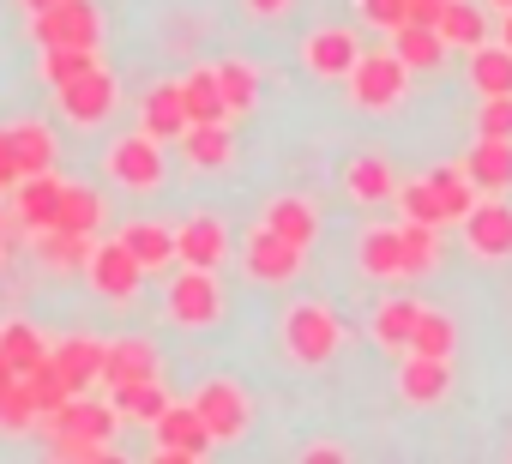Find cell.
I'll list each match as a JSON object with an SVG mask.
<instances>
[{
	"instance_id": "cell-1",
	"label": "cell",
	"mask_w": 512,
	"mask_h": 464,
	"mask_svg": "<svg viewBox=\"0 0 512 464\" xmlns=\"http://www.w3.org/2000/svg\"><path fill=\"white\" fill-rule=\"evenodd\" d=\"M284 350L302 362V368H326L338 350H344V320L326 308V302H296L284 314Z\"/></svg>"
},
{
	"instance_id": "cell-2",
	"label": "cell",
	"mask_w": 512,
	"mask_h": 464,
	"mask_svg": "<svg viewBox=\"0 0 512 464\" xmlns=\"http://www.w3.org/2000/svg\"><path fill=\"white\" fill-rule=\"evenodd\" d=\"M31 25H37L31 37L43 49H97L103 43V19H97L91 0H55V7L31 13Z\"/></svg>"
},
{
	"instance_id": "cell-3",
	"label": "cell",
	"mask_w": 512,
	"mask_h": 464,
	"mask_svg": "<svg viewBox=\"0 0 512 464\" xmlns=\"http://www.w3.org/2000/svg\"><path fill=\"white\" fill-rule=\"evenodd\" d=\"M410 91V67L386 49V55H356L350 67V103L356 109H398Z\"/></svg>"
},
{
	"instance_id": "cell-4",
	"label": "cell",
	"mask_w": 512,
	"mask_h": 464,
	"mask_svg": "<svg viewBox=\"0 0 512 464\" xmlns=\"http://www.w3.org/2000/svg\"><path fill=\"white\" fill-rule=\"evenodd\" d=\"M103 169H109V181L127 187V193H151V187H163V175H169V169H163V139H151V133H127V139L109 145Z\"/></svg>"
},
{
	"instance_id": "cell-5",
	"label": "cell",
	"mask_w": 512,
	"mask_h": 464,
	"mask_svg": "<svg viewBox=\"0 0 512 464\" xmlns=\"http://www.w3.org/2000/svg\"><path fill=\"white\" fill-rule=\"evenodd\" d=\"M163 314H169L175 326H187V332H205V326L223 314L217 272H199V266L175 272V278H169V296H163Z\"/></svg>"
},
{
	"instance_id": "cell-6",
	"label": "cell",
	"mask_w": 512,
	"mask_h": 464,
	"mask_svg": "<svg viewBox=\"0 0 512 464\" xmlns=\"http://www.w3.org/2000/svg\"><path fill=\"white\" fill-rule=\"evenodd\" d=\"M458 229H464V248H470L476 260H512V205L476 199V205L458 217Z\"/></svg>"
},
{
	"instance_id": "cell-7",
	"label": "cell",
	"mask_w": 512,
	"mask_h": 464,
	"mask_svg": "<svg viewBox=\"0 0 512 464\" xmlns=\"http://www.w3.org/2000/svg\"><path fill=\"white\" fill-rule=\"evenodd\" d=\"M193 410L205 416L211 440H241L247 422H253V404H247V392H241L235 380H205V386L193 392Z\"/></svg>"
},
{
	"instance_id": "cell-8",
	"label": "cell",
	"mask_w": 512,
	"mask_h": 464,
	"mask_svg": "<svg viewBox=\"0 0 512 464\" xmlns=\"http://www.w3.org/2000/svg\"><path fill=\"white\" fill-rule=\"evenodd\" d=\"M157 458H169V464H181V458H205L217 440H211V428H205V416L193 410V404H169L157 422Z\"/></svg>"
},
{
	"instance_id": "cell-9",
	"label": "cell",
	"mask_w": 512,
	"mask_h": 464,
	"mask_svg": "<svg viewBox=\"0 0 512 464\" xmlns=\"http://www.w3.org/2000/svg\"><path fill=\"white\" fill-rule=\"evenodd\" d=\"M241 260H247V278H260V284H290V278L302 272V248H296V242H284L272 223H260V229L247 236Z\"/></svg>"
},
{
	"instance_id": "cell-10",
	"label": "cell",
	"mask_w": 512,
	"mask_h": 464,
	"mask_svg": "<svg viewBox=\"0 0 512 464\" xmlns=\"http://www.w3.org/2000/svg\"><path fill=\"white\" fill-rule=\"evenodd\" d=\"M55 97H61V115H67V121L97 127V121H109V109H115V73H109V67H91V73L55 85Z\"/></svg>"
},
{
	"instance_id": "cell-11",
	"label": "cell",
	"mask_w": 512,
	"mask_h": 464,
	"mask_svg": "<svg viewBox=\"0 0 512 464\" xmlns=\"http://www.w3.org/2000/svg\"><path fill=\"white\" fill-rule=\"evenodd\" d=\"M85 278H91V290L97 296H109V302H127L139 284H145V266L127 254V242L115 236V242H97L91 248V266H85Z\"/></svg>"
},
{
	"instance_id": "cell-12",
	"label": "cell",
	"mask_w": 512,
	"mask_h": 464,
	"mask_svg": "<svg viewBox=\"0 0 512 464\" xmlns=\"http://www.w3.org/2000/svg\"><path fill=\"white\" fill-rule=\"evenodd\" d=\"M43 428H49V434H91V440H115L121 410H115V404H97V398H85V392H73V398H61L55 410H43Z\"/></svg>"
},
{
	"instance_id": "cell-13",
	"label": "cell",
	"mask_w": 512,
	"mask_h": 464,
	"mask_svg": "<svg viewBox=\"0 0 512 464\" xmlns=\"http://www.w3.org/2000/svg\"><path fill=\"white\" fill-rule=\"evenodd\" d=\"M175 260L181 266H199V272H217L229 260V229H223V217H211V211L187 217L175 229Z\"/></svg>"
},
{
	"instance_id": "cell-14",
	"label": "cell",
	"mask_w": 512,
	"mask_h": 464,
	"mask_svg": "<svg viewBox=\"0 0 512 464\" xmlns=\"http://www.w3.org/2000/svg\"><path fill=\"white\" fill-rule=\"evenodd\" d=\"M193 127V115H187V103H181V79H163V85H151L145 91V103H139V133H151V139H181Z\"/></svg>"
},
{
	"instance_id": "cell-15",
	"label": "cell",
	"mask_w": 512,
	"mask_h": 464,
	"mask_svg": "<svg viewBox=\"0 0 512 464\" xmlns=\"http://www.w3.org/2000/svg\"><path fill=\"white\" fill-rule=\"evenodd\" d=\"M0 157L19 169V181L25 175H43V169H55V133L43 121H19V127L0 133Z\"/></svg>"
},
{
	"instance_id": "cell-16",
	"label": "cell",
	"mask_w": 512,
	"mask_h": 464,
	"mask_svg": "<svg viewBox=\"0 0 512 464\" xmlns=\"http://www.w3.org/2000/svg\"><path fill=\"white\" fill-rule=\"evenodd\" d=\"M61 193H67V181L55 175V169H43V175H25L19 187H13V205H19V223L31 229H55V217H61Z\"/></svg>"
},
{
	"instance_id": "cell-17",
	"label": "cell",
	"mask_w": 512,
	"mask_h": 464,
	"mask_svg": "<svg viewBox=\"0 0 512 464\" xmlns=\"http://www.w3.org/2000/svg\"><path fill=\"white\" fill-rule=\"evenodd\" d=\"M356 55H362L356 31H338V25H326V31H314V37L302 43V61H308L314 79H350Z\"/></svg>"
},
{
	"instance_id": "cell-18",
	"label": "cell",
	"mask_w": 512,
	"mask_h": 464,
	"mask_svg": "<svg viewBox=\"0 0 512 464\" xmlns=\"http://www.w3.org/2000/svg\"><path fill=\"white\" fill-rule=\"evenodd\" d=\"M452 392V356H416L398 368V398L404 404H440Z\"/></svg>"
},
{
	"instance_id": "cell-19",
	"label": "cell",
	"mask_w": 512,
	"mask_h": 464,
	"mask_svg": "<svg viewBox=\"0 0 512 464\" xmlns=\"http://www.w3.org/2000/svg\"><path fill=\"white\" fill-rule=\"evenodd\" d=\"M163 368L151 338H115L103 344V386H127V380H151Z\"/></svg>"
},
{
	"instance_id": "cell-20",
	"label": "cell",
	"mask_w": 512,
	"mask_h": 464,
	"mask_svg": "<svg viewBox=\"0 0 512 464\" xmlns=\"http://www.w3.org/2000/svg\"><path fill=\"white\" fill-rule=\"evenodd\" d=\"M458 169L476 181V193H506L512 187V139H476Z\"/></svg>"
},
{
	"instance_id": "cell-21",
	"label": "cell",
	"mask_w": 512,
	"mask_h": 464,
	"mask_svg": "<svg viewBox=\"0 0 512 464\" xmlns=\"http://www.w3.org/2000/svg\"><path fill=\"white\" fill-rule=\"evenodd\" d=\"M181 157H187L193 169H229V163H235V133H229V121H193V127L181 133Z\"/></svg>"
},
{
	"instance_id": "cell-22",
	"label": "cell",
	"mask_w": 512,
	"mask_h": 464,
	"mask_svg": "<svg viewBox=\"0 0 512 464\" xmlns=\"http://www.w3.org/2000/svg\"><path fill=\"white\" fill-rule=\"evenodd\" d=\"M49 362L67 380V392H85L91 380H103V338H67L49 350Z\"/></svg>"
},
{
	"instance_id": "cell-23",
	"label": "cell",
	"mask_w": 512,
	"mask_h": 464,
	"mask_svg": "<svg viewBox=\"0 0 512 464\" xmlns=\"http://www.w3.org/2000/svg\"><path fill=\"white\" fill-rule=\"evenodd\" d=\"M260 223H272L278 236H284V242H296V248H314V242H320V211H314L302 193H284V199H272Z\"/></svg>"
},
{
	"instance_id": "cell-24",
	"label": "cell",
	"mask_w": 512,
	"mask_h": 464,
	"mask_svg": "<svg viewBox=\"0 0 512 464\" xmlns=\"http://www.w3.org/2000/svg\"><path fill=\"white\" fill-rule=\"evenodd\" d=\"M392 55H398L410 73H434V67L446 61V43H440V31H434V25L404 19V25H392Z\"/></svg>"
},
{
	"instance_id": "cell-25",
	"label": "cell",
	"mask_w": 512,
	"mask_h": 464,
	"mask_svg": "<svg viewBox=\"0 0 512 464\" xmlns=\"http://www.w3.org/2000/svg\"><path fill=\"white\" fill-rule=\"evenodd\" d=\"M121 242H127V254H133L145 272H163V266H175V229H169V223H151V217H139V223H127V229H121Z\"/></svg>"
},
{
	"instance_id": "cell-26",
	"label": "cell",
	"mask_w": 512,
	"mask_h": 464,
	"mask_svg": "<svg viewBox=\"0 0 512 464\" xmlns=\"http://www.w3.org/2000/svg\"><path fill=\"white\" fill-rule=\"evenodd\" d=\"M356 260H362V272L380 278V284L410 278V272H404V242H398V229H368V236L356 242Z\"/></svg>"
},
{
	"instance_id": "cell-27",
	"label": "cell",
	"mask_w": 512,
	"mask_h": 464,
	"mask_svg": "<svg viewBox=\"0 0 512 464\" xmlns=\"http://www.w3.org/2000/svg\"><path fill=\"white\" fill-rule=\"evenodd\" d=\"M109 404L121 410V422H157V416L169 410V392H163V380L151 374V380H127V386H109Z\"/></svg>"
},
{
	"instance_id": "cell-28",
	"label": "cell",
	"mask_w": 512,
	"mask_h": 464,
	"mask_svg": "<svg viewBox=\"0 0 512 464\" xmlns=\"http://www.w3.org/2000/svg\"><path fill=\"white\" fill-rule=\"evenodd\" d=\"M0 362H13L19 374H31V368L49 362V338L31 320H7V326H0Z\"/></svg>"
},
{
	"instance_id": "cell-29",
	"label": "cell",
	"mask_w": 512,
	"mask_h": 464,
	"mask_svg": "<svg viewBox=\"0 0 512 464\" xmlns=\"http://www.w3.org/2000/svg\"><path fill=\"white\" fill-rule=\"evenodd\" d=\"M470 85H476L482 97H512V49H506V43L470 49Z\"/></svg>"
},
{
	"instance_id": "cell-30",
	"label": "cell",
	"mask_w": 512,
	"mask_h": 464,
	"mask_svg": "<svg viewBox=\"0 0 512 464\" xmlns=\"http://www.w3.org/2000/svg\"><path fill=\"white\" fill-rule=\"evenodd\" d=\"M434 31H440L446 49H482L488 43V19L470 7V0H446V13L434 19Z\"/></svg>"
},
{
	"instance_id": "cell-31",
	"label": "cell",
	"mask_w": 512,
	"mask_h": 464,
	"mask_svg": "<svg viewBox=\"0 0 512 464\" xmlns=\"http://www.w3.org/2000/svg\"><path fill=\"white\" fill-rule=\"evenodd\" d=\"M217 91H223L229 121L247 115L253 103H260V67H253V61H217Z\"/></svg>"
},
{
	"instance_id": "cell-32",
	"label": "cell",
	"mask_w": 512,
	"mask_h": 464,
	"mask_svg": "<svg viewBox=\"0 0 512 464\" xmlns=\"http://www.w3.org/2000/svg\"><path fill=\"white\" fill-rule=\"evenodd\" d=\"M344 187H350V199H362V205H380V199H392V193H398V181H392V163H386V157H356V163L344 169Z\"/></svg>"
},
{
	"instance_id": "cell-33",
	"label": "cell",
	"mask_w": 512,
	"mask_h": 464,
	"mask_svg": "<svg viewBox=\"0 0 512 464\" xmlns=\"http://www.w3.org/2000/svg\"><path fill=\"white\" fill-rule=\"evenodd\" d=\"M392 199L404 205V223H428V229H446V223H452V211H446V199L434 193L428 175H422V181H398Z\"/></svg>"
},
{
	"instance_id": "cell-34",
	"label": "cell",
	"mask_w": 512,
	"mask_h": 464,
	"mask_svg": "<svg viewBox=\"0 0 512 464\" xmlns=\"http://www.w3.org/2000/svg\"><path fill=\"white\" fill-rule=\"evenodd\" d=\"M91 236H73V229H37V254L49 260V266H61V272H85L91 266Z\"/></svg>"
},
{
	"instance_id": "cell-35",
	"label": "cell",
	"mask_w": 512,
	"mask_h": 464,
	"mask_svg": "<svg viewBox=\"0 0 512 464\" xmlns=\"http://www.w3.org/2000/svg\"><path fill=\"white\" fill-rule=\"evenodd\" d=\"M181 103H187L193 121H229L223 91H217V67H193V73L181 79Z\"/></svg>"
},
{
	"instance_id": "cell-36",
	"label": "cell",
	"mask_w": 512,
	"mask_h": 464,
	"mask_svg": "<svg viewBox=\"0 0 512 464\" xmlns=\"http://www.w3.org/2000/svg\"><path fill=\"white\" fill-rule=\"evenodd\" d=\"M97 223H103V193H97V187H73V181H67L55 229H73V236H97Z\"/></svg>"
},
{
	"instance_id": "cell-37",
	"label": "cell",
	"mask_w": 512,
	"mask_h": 464,
	"mask_svg": "<svg viewBox=\"0 0 512 464\" xmlns=\"http://www.w3.org/2000/svg\"><path fill=\"white\" fill-rule=\"evenodd\" d=\"M416 302L410 296H392V302H380L374 308V338L386 344V350H410V332H416Z\"/></svg>"
},
{
	"instance_id": "cell-38",
	"label": "cell",
	"mask_w": 512,
	"mask_h": 464,
	"mask_svg": "<svg viewBox=\"0 0 512 464\" xmlns=\"http://www.w3.org/2000/svg\"><path fill=\"white\" fill-rule=\"evenodd\" d=\"M410 350H416V356H452V350H458V326H452V314L422 308V314H416V332H410Z\"/></svg>"
},
{
	"instance_id": "cell-39",
	"label": "cell",
	"mask_w": 512,
	"mask_h": 464,
	"mask_svg": "<svg viewBox=\"0 0 512 464\" xmlns=\"http://www.w3.org/2000/svg\"><path fill=\"white\" fill-rule=\"evenodd\" d=\"M398 242H404V272H410V278H428V272L440 266V229H428V223H404V229H398Z\"/></svg>"
},
{
	"instance_id": "cell-40",
	"label": "cell",
	"mask_w": 512,
	"mask_h": 464,
	"mask_svg": "<svg viewBox=\"0 0 512 464\" xmlns=\"http://www.w3.org/2000/svg\"><path fill=\"white\" fill-rule=\"evenodd\" d=\"M428 181H434V193L446 199V211H452V223L476 205V181L458 169V163H440V169H428Z\"/></svg>"
},
{
	"instance_id": "cell-41",
	"label": "cell",
	"mask_w": 512,
	"mask_h": 464,
	"mask_svg": "<svg viewBox=\"0 0 512 464\" xmlns=\"http://www.w3.org/2000/svg\"><path fill=\"white\" fill-rule=\"evenodd\" d=\"M91 67H103L97 49H43V79H49V85H67V79H79V73H91Z\"/></svg>"
},
{
	"instance_id": "cell-42",
	"label": "cell",
	"mask_w": 512,
	"mask_h": 464,
	"mask_svg": "<svg viewBox=\"0 0 512 464\" xmlns=\"http://www.w3.org/2000/svg\"><path fill=\"white\" fill-rule=\"evenodd\" d=\"M37 422V404H31V386H25V374L0 392V428H31Z\"/></svg>"
},
{
	"instance_id": "cell-43",
	"label": "cell",
	"mask_w": 512,
	"mask_h": 464,
	"mask_svg": "<svg viewBox=\"0 0 512 464\" xmlns=\"http://www.w3.org/2000/svg\"><path fill=\"white\" fill-rule=\"evenodd\" d=\"M476 133H482V139H512V97H482Z\"/></svg>"
},
{
	"instance_id": "cell-44",
	"label": "cell",
	"mask_w": 512,
	"mask_h": 464,
	"mask_svg": "<svg viewBox=\"0 0 512 464\" xmlns=\"http://www.w3.org/2000/svg\"><path fill=\"white\" fill-rule=\"evenodd\" d=\"M55 458L97 464V458H109V440H91V434H55Z\"/></svg>"
},
{
	"instance_id": "cell-45",
	"label": "cell",
	"mask_w": 512,
	"mask_h": 464,
	"mask_svg": "<svg viewBox=\"0 0 512 464\" xmlns=\"http://www.w3.org/2000/svg\"><path fill=\"white\" fill-rule=\"evenodd\" d=\"M362 13H368V25L392 31V25H404V0H362Z\"/></svg>"
},
{
	"instance_id": "cell-46",
	"label": "cell",
	"mask_w": 512,
	"mask_h": 464,
	"mask_svg": "<svg viewBox=\"0 0 512 464\" xmlns=\"http://www.w3.org/2000/svg\"><path fill=\"white\" fill-rule=\"evenodd\" d=\"M446 13V0H404V19H416V25H434Z\"/></svg>"
},
{
	"instance_id": "cell-47",
	"label": "cell",
	"mask_w": 512,
	"mask_h": 464,
	"mask_svg": "<svg viewBox=\"0 0 512 464\" xmlns=\"http://www.w3.org/2000/svg\"><path fill=\"white\" fill-rule=\"evenodd\" d=\"M290 7H296V0H247V13H253V19H284Z\"/></svg>"
},
{
	"instance_id": "cell-48",
	"label": "cell",
	"mask_w": 512,
	"mask_h": 464,
	"mask_svg": "<svg viewBox=\"0 0 512 464\" xmlns=\"http://www.w3.org/2000/svg\"><path fill=\"white\" fill-rule=\"evenodd\" d=\"M302 458H308V464H338V458H344V446H308Z\"/></svg>"
},
{
	"instance_id": "cell-49",
	"label": "cell",
	"mask_w": 512,
	"mask_h": 464,
	"mask_svg": "<svg viewBox=\"0 0 512 464\" xmlns=\"http://www.w3.org/2000/svg\"><path fill=\"white\" fill-rule=\"evenodd\" d=\"M7 187H19V169H13L7 157H0V193H7Z\"/></svg>"
},
{
	"instance_id": "cell-50",
	"label": "cell",
	"mask_w": 512,
	"mask_h": 464,
	"mask_svg": "<svg viewBox=\"0 0 512 464\" xmlns=\"http://www.w3.org/2000/svg\"><path fill=\"white\" fill-rule=\"evenodd\" d=\"M500 43H506V49H512V7H506V13H500Z\"/></svg>"
},
{
	"instance_id": "cell-51",
	"label": "cell",
	"mask_w": 512,
	"mask_h": 464,
	"mask_svg": "<svg viewBox=\"0 0 512 464\" xmlns=\"http://www.w3.org/2000/svg\"><path fill=\"white\" fill-rule=\"evenodd\" d=\"M25 7H31V13H43V7H55V0H25Z\"/></svg>"
},
{
	"instance_id": "cell-52",
	"label": "cell",
	"mask_w": 512,
	"mask_h": 464,
	"mask_svg": "<svg viewBox=\"0 0 512 464\" xmlns=\"http://www.w3.org/2000/svg\"><path fill=\"white\" fill-rule=\"evenodd\" d=\"M488 7H500V13H506V7H512V0H488Z\"/></svg>"
}]
</instances>
